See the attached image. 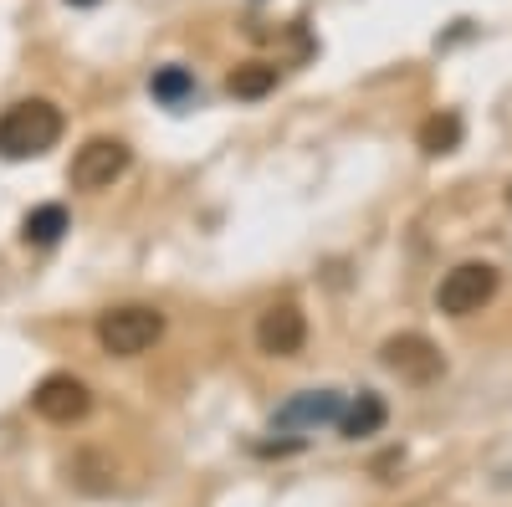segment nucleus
<instances>
[{
    "mask_svg": "<svg viewBox=\"0 0 512 507\" xmlns=\"http://www.w3.org/2000/svg\"><path fill=\"white\" fill-rule=\"evenodd\" d=\"M62 129H67V118L57 103L21 98L0 113V159H41L47 149H57Z\"/></svg>",
    "mask_w": 512,
    "mask_h": 507,
    "instance_id": "obj_1",
    "label": "nucleus"
},
{
    "mask_svg": "<svg viewBox=\"0 0 512 507\" xmlns=\"http://www.w3.org/2000/svg\"><path fill=\"white\" fill-rule=\"evenodd\" d=\"M98 344H103V354H113V359H139V354H149L159 338H164V313L159 308H149V303H123V308H108V313H98Z\"/></svg>",
    "mask_w": 512,
    "mask_h": 507,
    "instance_id": "obj_2",
    "label": "nucleus"
},
{
    "mask_svg": "<svg viewBox=\"0 0 512 507\" xmlns=\"http://www.w3.org/2000/svg\"><path fill=\"white\" fill-rule=\"evenodd\" d=\"M497 267L492 262H461V267H451L446 277H441V287H436V308L446 313V318H472V313H482L492 298H497Z\"/></svg>",
    "mask_w": 512,
    "mask_h": 507,
    "instance_id": "obj_3",
    "label": "nucleus"
},
{
    "mask_svg": "<svg viewBox=\"0 0 512 507\" xmlns=\"http://www.w3.org/2000/svg\"><path fill=\"white\" fill-rule=\"evenodd\" d=\"M128 164H134V149H128L123 139H88V144L72 154L67 180L77 190H108L113 180L128 175Z\"/></svg>",
    "mask_w": 512,
    "mask_h": 507,
    "instance_id": "obj_4",
    "label": "nucleus"
},
{
    "mask_svg": "<svg viewBox=\"0 0 512 507\" xmlns=\"http://www.w3.org/2000/svg\"><path fill=\"white\" fill-rule=\"evenodd\" d=\"M379 359H384V369H390V374H400L405 385H431V379L446 374L441 349L425 333H395V338H384Z\"/></svg>",
    "mask_w": 512,
    "mask_h": 507,
    "instance_id": "obj_5",
    "label": "nucleus"
},
{
    "mask_svg": "<svg viewBox=\"0 0 512 507\" xmlns=\"http://www.w3.org/2000/svg\"><path fill=\"white\" fill-rule=\"evenodd\" d=\"M31 410L41 420H52V426H77V420L93 410V390L82 385L77 374H47L31 390Z\"/></svg>",
    "mask_w": 512,
    "mask_h": 507,
    "instance_id": "obj_6",
    "label": "nucleus"
},
{
    "mask_svg": "<svg viewBox=\"0 0 512 507\" xmlns=\"http://www.w3.org/2000/svg\"><path fill=\"white\" fill-rule=\"evenodd\" d=\"M308 344V318L297 303H272L262 318H256V349L272 354V359H292L303 354Z\"/></svg>",
    "mask_w": 512,
    "mask_h": 507,
    "instance_id": "obj_7",
    "label": "nucleus"
},
{
    "mask_svg": "<svg viewBox=\"0 0 512 507\" xmlns=\"http://www.w3.org/2000/svg\"><path fill=\"white\" fill-rule=\"evenodd\" d=\"M384 426V400L374 395V390H359L349 405H344V415H338V431H344L349 441H359V436H374Z\"/></svg>",
    "mask_w": 512,
    "mask_h": 507,
    "instance_id": "obj_8",
    "label": "nucleus"
},
{
    "mask_svg": "<svg viewBox=\"0 0 512 507\" xmlns=\"http://www.w3.org/2000/svg\"><path fill=\"white\" fill-rule=\"evenodd\" d=\"M344 415V405H338V395H328V390H318V395H303V400H292L277 420L282 426H297V420H303V426H323V420H338Z\"/></svg>",
    "mask_w": 512,
    "mask_h": 507,
    "instance_id": "obj_9",
    "label": "nucleus"
},
{
    "mask_svg": "<svg viewBox=\"0 0 512 507\" xmlns=\"http://www.w3.org/2000/svg\"><path fill=\"white\" fill-rule=\"evenodd\" d=\"M272 88H277V67H272V62H246V67H236V72L226 77V93H231V98H246V103H251V98H267Z\"/></svg>",
    "mask_w": 512,
    "mask_h": 507,
    "instance_id": "obj_10",
    "label": "nucleus"
},
{
    "mask_svg": "<svg viewBox=\"0 0 512 507\" xmlns=\"http://www.w3.org/2000/svg\"><path fill=\"white\" fill-rule=\"evenodd\" d=\"M461 144V118L456 113H436L420 123V149L425 154H451Z\"/></svg>",
    "mask_w": 512,
    "mask_h": 507,
    "instance_id": "obj_11",
    "label": "nucleus"
},
{
    "mask_svg": "<svg viewBox=\"0 0 512 507\" xmlns=\"http://www.w3.org/2000/svg\"><path fill=\"white\" fill-rule=\"evenodd\" d=\"M62 231H67V210L62 205H36L31 216H26V226H21V236L31 246H52Z\"/></svg>",
    "mask_w": 512,
    "mask_h": 507,
    "instance_id": "obj_12",
    "label": "nucleus"
},
{
    "mask_svg": "<svg viewBox=\"0 0 512 507\" xmlns=\"http://www.w3.org/2000/svg\"><path fill=\"white\" fill-rule=\"evenodd\" d=\"M185 93H190V72H185V67H164V72H154V98L180 103Z\"/></svg>",
    "mask_w": 512,
    "mask_h": 507,
    "instance_id": "obj_13",
    "label": "nucleus"
},
{
    "mask_svg": "<svg viewBox=\"0 0 512 507\" xmlns=\"http://www.w3.org/2000/svg\"><path fill=\"white\" fill-rule=\"evenodd\" d=\"M507 205H512V185H507Z\"/></svg>",
    "mask_w": 512,
    "mask_h": 507,
    "instance_id": "obj_14",
    "label": "nucleus"
}]
</instances>
